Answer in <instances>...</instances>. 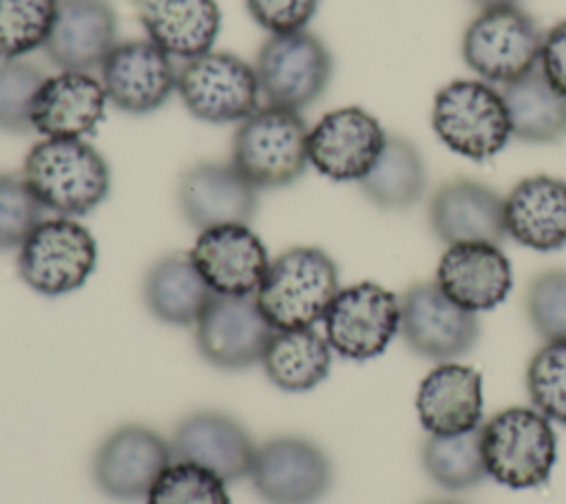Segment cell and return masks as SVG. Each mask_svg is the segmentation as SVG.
I'll list each match as a JSON object with an SVG mask.
<instances>
[{
  "instance_id": "cell-1",
  "label": "cell",
  "mask_w": 566,
  "mask_h": 504,
  "mask_svg": "<svg viewBox=\"0 0 566 504\" xmlns=\"http://www.w3.org/2000/svg\"><path fill=\"white\" fill-rule=\"evenodd\" d=\"M22 177L44 210L57 217L88 214L111 192V168L86 139H40L24 157Z\"/></svg>"
},
{
  "instance_id": "cell-2",
  "label": "cell",
  "mask_w": 566,
  "mask_h": 504,
  "mask_svg": "<svg viewBox=\"0 0 566 504\" xmlns=\"http://www.w3.org/2000/svg\"><path fill=\"white\" fill-rule=\"evenodd\" d=\"M338 290L334 259L321 248L296 245L270 261L254 298L274 329H296L323 321Z\"/></svg>"
},
{
  "instance_id": "cell-3",
  "label": "cell",
  "mask_w": 566,
  "mask_h": 504,
  "mask_svg": "<svg viewBox=\"0 0 566 504\" xmlns=\"http://www.w3.org/2000/svg\"><path fill=\"white\" fill-rule=\"evenodd\" d=\"M307 126L298 111L265 104L232 137V166L256 188H285L307 168Z\"/></svg>"
},
{
  "instance_id": "cell-4",
  "label": "cell",
  "mask_w": 566,
  "mask_h": 504,
  "mask_svg": "<svg viewBox=\"0 0 566 504\" xmlns=\"http://www.w3.org/2000/svg\"><path fill=\"white\" fill-rule=\"evenodd\" d=\"M486 473L509 489H537L557 460L551 420L533 407H509L480 427Z\"/></svg>"
},
{
  "instance_id": "cell-5",
  "label": "cell",
  "mask_w": 566,
  "mask_h": 504,
  "mask_svg": "<svg viewBox=\"0 0 566 504\" xmlns=\"http://www.w3.org/2000/svg\"><path fill=\"white\" fill-rule=\"evenodd\" d=\"M431 126L438 139L460 157L484 161L511 139L502 93L484 80H453L436 93Z\"/></svg>"
},
{
  "instance_id": "cell-6",
  "label": "cell",
  "mask_w": 566,
  "mask_h": 504,
  "mask_svg": "<svg viewBox=\"0 0 566 504\" xmlns=\"http://www.w3.org/2000/svg\"><path fill=\"white\" fill-rule=\"evenodd\" d=\"M97 265L95 237L71 217L42 219L18 248V274L42 296L80 290Z\"/></svg>"
},
{
  "instance_id": "cell-7",
  "label": "cell",
  "mask_w": 566,
  "mask_h": 504,
  "mask_svg": "<svg viewBox=\"0 0 566 504\" xmlns=\"http://www.w3.org/2000/svg\"><path fill=\"white\" fill-rule=\"evenodd\" d=\"M544 33L520 7L484 9L462 35L467 66L489 84H511L537 69Z\"/></svg>"
},
{
  "instance_id": "cell-8",
  "label": "cell",
  "mask_w": 566,
  "mask_h": 504,
  "mask_svg": "<svg viewBox=\"0 0 566 504\" xmlns=\"http://www.w3.org/2000/svg\"><path fill=\"white\" fill-rule=\"evenodd\" d=\"M254 71L268 104L301 113L327 91L334 60L318 35L301 29L268 35L259 46Z\"/></svg>"
},
{
  "instance_id": "cell-9",
  "label": "cell",
  "mask_w": 566,
  "mask_h": 504,
  "mask_svg": "<svg viewBox=\"0 0 566 504\" xmlns=\"http://www.w3.org/2000/svg\"><path fill=\"white\" fill-rule=\"evenodd\" d=\"M186 111L206 124H241L259 108L261 86L252 64L228 51H208L177 71Z\"/></svg>"
},
{
  "instance_id": "cell-10",
  "label": "cell",
  "mask_w": 566,
  "mask_h": 504,
  "mask_svg": "<svg viewBox=\"0 0 566 504\" xmlns=\"http://www.w3.org/2000/svg\"><path fill=\"white\" fill-rule=\"evenodd\" d=\"M248 477L265 504H316L329 491L334 469L314 440L274 435L256 447Z\"/></svg>"
},
{
  "instance_id": "cell-11",
  "label": "cell",
  "mask_w": 566,
  "mask_h": 504,
  "mask_svg": "<svg viewBox=\"0 0 566 504\" xmlns=\"http://www.w3.org/2000/svg\"><path fill=\"white\" fill-rule=\"evenodd\" d=\"M323 325L332 351L349 360L376 358L400 332V298L371 281L340 287Z\"/></svg>"
},
{
  "instance_id": "cell-12",
  "label": "cell",
  "mask_w": 566,
  "mask_h": 504,
  "mask_svg": "<svg viewBox=\"0 0 566 504\" xmlns=\"http://www.w3.org/2000/svg\"><path fill=\"white\" fill-rule=\"evenodd\" d=\"M175 462L170 440L146 424H122L95 449L91 475L111 500H146L159 475Z\"/></svg>"
},
{
  "instance_id": "cell-13",
  "label": "cell",
  "mask_w": 566,
  "mask_h": 504,
  "mask_svg": "<svg viewBox=\"0 0 566 504\" xmlns=\"http://www.w3.org/2000/svg\"><path fill=\"white\" fill-rule=\"evenodd\" d=\"M400 334L420 358L451 363L469 354L480 338V321L453 303L436 281L411 285L400 298Z\"/></svg>"
},
{
  "instance_id": "cell-14",
  "label": "cell",
  "mask_w": 566,
  "mask_h": 504,
  "mask_svg": "<svg viewBox=\"0 0 566 504\" xmlns=\"http://www.w3.org/2000/svg\"><path fill=\"white\" fill-rule=\"evenodd\" d=\"M272 332L254 296L214 294L195 323V345L208 365L239 371L261 365Z\"/></svg>"
},
{
  "instance_id": "cell-15",
  "label": "cell",
  "mask_w": 566,
  "mask_h": 504,
  "mask_svg": "<svg viewBox=\"0 0 566 504\" xmlns=\"http://www.w3.org/2000/svg\"><path fill=\"white\" fill-rule=\"evenodd\" d=\"M380 122L360 106L325 113L307 135L310 164L334 181H360L385 146Z\"/></svg>"
},
{
  "instance_id": "cell-16",
  "label": "cell",
  "mask_w": 566,
  "mask_h": 504,
  "mask_svg": "<svg viewBox=\"0 0 566 504\" xmlns=\"http://www.w3.org/2000/svg\"><path fill=\"white\" fill-rule=\"evenodd\" d=\"M99 82L108 102L130 115L161 108L177 91L172 57L146 40L117 42L99 66Z\"/></svg>"
},
{
  "instance_id": "cell-17",
  "label": "cell",
  "mask_w": 566,
  "mask_h": 504,
  "mask_svg": "<svg viewBox=\"0 0 566 504\" xmlns=\"http://www.w3.org/2000/svg\"><path fill=\"white\" fill-rule=\"evenodd\" d=\"M177 206L199 232L219 225H250L259 208V190L232 161H203L179 177Z\"/></svg>"
},
{
  "instance_id": "cell-18",
  "label": "cell",
  "mask_w": 566,
  "mask_h": 504,
  "mask_svg": "<svg viewBox=\"0 0 566 504\" xmlns=\"http://www.w3.org/2000/svg\"><path fill=\"white\" fill-rule=\"evenodd\" d=\"M177 462L201 466L226 484L248 477L256 444L250 431L223 411H195L186 416L170 440Z\"/></svg>"
},
{
  "instance_id": "cell-19",
  "label": "cell",
  "mask_w": 566,
  "mask_h": 504,
  "mask_svg": "<svg viewBox=\"0 0 566 504\" xmlns=\"http://www.w3.org/2000/svg\"><path fill=\"white\" fill-rule=\"evenodd\" d=\"M117 44V11L111 0H57L51 33L42 46L60 71H99Z\"/></svg>"
},
{
  "instance_id": "cell-20",
  "label": "cell",
  "mask_w": 566,
  "mask_h": 504,
  "mask_svg": "<svg viewBox=\"0 0 566 504\" xmlns=\"http://www.w3.org/2000/svg\"><path fill=\"white\" fill-rule=\"evenodd\" d=\"M190 256L214 294L254 296L270 256L250 225H219L201 230Z\"/></svg>"
},
{
  "instance_id": "cell-21",
  "label": "cell",
  "mask_w": 566,
  "mask_h": 504,
  "mask_svg": "<svg viewBox=\"0 0 566 504\" xmlns=\"http://www.w3.org/2000/svg\"><path fill=\"white\" fill-rule=\"evenodd\" d=\"M436 283L453 303L478 314L509 296L513 270L497 243H455L442 252Z\"/></svg>"
},
{
  "instance_id": "cell-22",
  "label": "cell",
  "mask_w": 566,
  "mask_h": 504,
  "mask_svg": "<svg viewBox=\"0 0 566 504\" xmlns=\"http://www.w3.org/2000/svg\"><path fill=\"white\" fill-rule=\"evenodd\" d=\"M429 225L447 243H497L506 237L504 199L486 183L453 179L429 201Z\"/></svg>"
},
{
  "instance_id": "cell-23",
  "label": "cell",
  "mask_w": 566,
  "mask_h": 504,
  "mask_svg": "<svg viewBox=\"0 0 566 504\" xmlns=\"http://www.w3.org/2000/svg\"><path fill=\"white\" fill-rule=\"evenodd\" d=\"M106 104L99 77L84 71H60L40 86L31 124L42 137L82 139L104 119Z\"/></svg>"
},
{
  "instance_id": "cell-24",
  "label": "cell",
  "mask_w": 566,
  "mask_h": 504,
  "mask_svg": "<svg viewBox=\"0 0 566 504\" xmlns=\"http://www.w3.org/2000/svg\"><path fill=\"white\" fill-rule=\"evenodd\" d=\"M416 411L429 435H455L482 422V376L462 363H440L420 382Z\"/></svg>"
},
{
  "instance_id": "cell-25",
  "label": "cell",
  "mask_w": 566,
  "mask_h": 504,
  "mask_svg": "<svg viewBox=\"0 0 566 504\" xmlns=\"http://www.w3.org/2000/svg\"><path fill=\"white\" fill-rule=\"evenodd\" d=\"M506 237L515 243L553 252L566 245V181L533 175L513 186L504 197Z\"/></svg>"
},
{
  "instance_id": "cell-26",
  "label": "cell",
  "mask_w": 566,
  "mask_h": 504,
  "mask_svg": "<svg viewBox=\"0 0 566 504\" xmlns=\"http://www.w3.org/2000/svg\"><path fill=\"white\" fill-rule=\"evenodd\" d=\"M146 38L170 57L192 60L212 51L221 31L217 0H133Z\"/></svg>"
},
{
  "instance_id": "cell-27",
  "label": "cell",
  "mask_w": 566,
  "mask_h": 504,
  "mask_svg": "<svg viewBox=\"0 0 566 504\" xmlns=\"http://www.w3.org/2000/svg\"><path fill=\"white\" fill-rule=\"evenodd\" d=\"M214 292L201 276L190 252H172L157 259L142 283L146 309L161 323L195 327Z\"/></svg>"
},
{
  "instance_id": "cell-28",
  "label": "cell",
  "mask_w": 566,
  "mask_h": 504,
  "mask_svg": "<svg viewBox=\"0 0 566 504\" xmlns=\"http://www.w3.org/2000/svg\"><path fill=\"white\" fill-rule=\"evenodd\" d=\"M261 367L268 380L283 391H307L321 385L332 367V347L314 327L274 329Z\"/></svg>"
},
{
  "instance_id": "cell-29",
  "label": "cell",
  "mask_w": 566,
  "mask_h": 504,
  "mask_svg": "<svg viewBox=\"0 0 566 504\" xmlns=\"http://www.w3.org/2000/svg\"><path fill=\"white\" fill-rule=\"evenodd\" d=\"M511 137L524 144H557L566 137V95L559 93L539 69L504 84Z\"/></svg>"
},
{
  "instance_id": "cell-30",
  "label": "cell",
  "mask_w": 566,
  "mask_h": 504,
  "mask_svg": "<svg viewBox=\"0 0 566 504\" xmlns=\"http://www.w3.org/2000/svg\"><path fill=\"white\" fill-rule=\"evenodd\" d=\"M360 192L380 210H407L427 188V166L418 146L400 135H387L385 146L358 181Z\"/></svg>"
},
{
  "instance_id": "cell-31",
  "label": "cell",
  "mask_w": 566,
  "mask_h": 504,
  "mask_svg": "<svg viewBox=\"0 0 566 504\" xmlns=\"http://www.w3.org/2000/svg\"><path fill=\"white\" fill-rule=\"evenodd\" d=\"M480 427L467 433L429 435L424 440L422 466L438 486L447 491H464L489 475L482 458Z\"/></svg>"
},
{
  "instance_id": "cell-32",
  "label": "cell",
  "mask_w": 566,
  "mask_h": 504,
  "mask_svg": "<svg viewBox=\"0 0 566 504\" xmlns=\"http://www.w3.org/2000/svg\"><path fill=\"white\" fill-rule=\"evenodd\" d=\"M57 0H0V60H20L42 49Z\"/></svg>"
},
{
  "instance_id": "cell-33",
  "label": "cell",
  "mask_w": 566,
  "mask_h": 504,
  "mask_svg": "<svg viewBox=\"0 0 566 504\" xmlns=\"http://www.w3.org/2000/svg\"><path fill=\"white\" fill-rule=\"evenodd\" d=\"M526 391L544 418L566 424V340L544 343L526 367Z\"/></svg>"
},
{
  "instance_id": "cell-34",
  "label": "cell",
  "mask_w": 566,
  "mask_h": 504,
  "mask_svg": "<svg viewBox=\"0 0 566 504\" xmlns=\"http://www.w3.org/2000/svg\"><path fill=\"white\" fill-rule=\"evenodd\" d=\"M49 75L33 62L0 60V130L24 135L33 130L31 111L40 86Z\"/></svg>"
},
{
  "instance_id": "cell-35",
  "label": "cell",
  "mask_w": 566,
  "mask_h": 504,
  "mask_svg": "<svg viewBox=\"0 0 566 504\" xmlns=\"http://www.w3.org/2000/svg\"><path fill=\"white\" fill-rule=\"evenodd\" d=\"M146 504H230V495L214 473L175 460L146 495Z\"/></svg>"
},
{
  "instance_id": "cell-36",
  "label": "cell",
  "mask_w": 566,
  "mask_h": 504,
  "mask_svg": "<svg viewBox=\"0 0 566 504\" xmlns=\"http://www.w3.org/2000/svg\"><path fill=\"white\" fill-rule=\"evenodd\" d=\"M44 219V206L22 172H0V252L18 250Z\"/></svg>"
},
{
  "instance_id": "cell-37",
  "label": "cell",
  "mask_w": 566,
  "mask_h": 504,
  "mask_svg": "<svg viewBox=\"0 0 566 504\" xmlns=\"http://www.w3.org/2000/svg\"><path fill=\"white\" fill-rule=\"evenodd\" d=\"M526 316L537 336L566 340V270L553 267L539 272L526 290Z\"/></svg>"
},
{
  "instance_id": "cell-38",
  "label": "cell",
  "mask_w": 566,
  "mask_h": 504,
  "mask_svg": "<svg viewBox=\"0 0 566 504\" xmlns=\"http://www.w3.org/2000/svg\"><path fill=\"white\" fill-rule=\"evenodd\" d=\"M250 18L270 35L305 29L318 9V0H245Z\"/></svg>"
},
{
  "instance_id": "cell-39",
  "label": "cell",
  "mask_w": 566,
  "mask_h": 504,
  "mask_svg": "<svg viewBox=\"0 0 566 504\" xmlns=\"http://www.w3.org/2000/svg\"><path fill=\"white\" fill-rule=\"evenodd\" d=\"M539 71L544 77L566 95V20L557 22L542 42Z\"/></svg>"
},
{
  "instance_id": "cell-40",
  "label": "cell",
  "mask_w": 566,
  "mask_h": 504,
  "mask_svg": "<svg viewBox=\"0 0 566 504\" xmlns=\"http://www.w3.org/2000/svg\"><path fill=\"white\" fill-rule=\"evenodd\" d=\"M473 4H478L482 11L484 9H495V7H517L520 0H471Z\"/></svg>"
},
{
  "instance_id": "cell-41",
  "label": "cell",
  "mask_w": 566,
  "mask_h": 504,
  "mask_svg": "<svg viewBox=\"0 0 566 504\" xmlns=\"http://www.w3.org/2000/svg\"><path fill=\"white\" fill-rule=\"evenodd\" d=\"M429 504H460V502H449V500H438V502H429Z\"/></svg>"
}]
</instances>
